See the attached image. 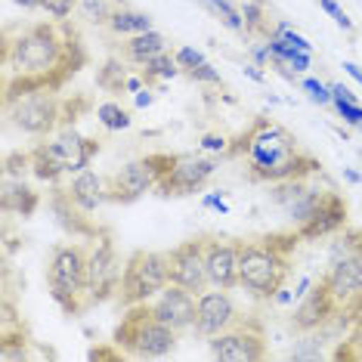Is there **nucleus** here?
I'll return each instance as SVG.
<instances>
[{
  "mask_svg": "<svg viewBox=\"0 0 362 362\" xmlns=\"http://www.w3.org/2000/svg\"><path fill=\"white\" fill-rule=\"evenodd\" d=\"M84 62V44H81L78 31L65 22L50 19L22 28L4 44V103L19 100L31 90H59Z\"/></svg>",
  "mask_w": 362,
  "mask_h": 362,
  "instance_id": "1",
  "label": "nucleus"
},
{
  "mask_svg": "<svg viewBox=\"0 0 362 362\" xmlns=\"http://www.w3.org/2000/svg\"><path fill=\"white\" fill-rule=\"evenodd\" d=\"M233 155L248 161V177L254 183H279L300 174H322V164L300 149V143L279 121L257 118L254 124L229 146Z\"/></svg>",
  "mask_w": 362,
  "mask_h": 362,
  "instance_id": "2",
  "label": "nucleus"
},
{
  "mask_svg": "<svg viewBox=\"0 0 362 362\" xmlns=\"http://www.w3.org/2000/svg\"><path fill=\"white\" fill-rule=\"evenodd\" d=\"M300 242L298 233L288 235H263L242 242L238 254V285L251 294V298L273 300L279 288H285L288 279V254Z\"/></svg>",
  "mask_w": 362,
  "mask_h": 362,
  "instance_id": "3",
  "label": "nucleus"
},
{
  "mask_svg": "<svg viewBox=\"0 0 362 362\" xmlns=\"http://www.w3.org/2000/svg\"><path fill=\"white\" fill-rule=\"evenodd\" d=\"M87 254L84 245H56L47 260V288L62 313L81 316L87 310Z\"/></svg>",
  "mask_w": 362,
  "mask_h": 362,
  "instance_id": "4",
  "label": "nucleus"
},
{
  "mask_svg": "<svg viewBox=\"0 0 362 362\" xmlns=\"http://www.w3.org/2000/svg\"><path fill=\"white\" fill-rule=\"evenodd\" d=\"M177 334L180 332L152 316L149 303H134V307H124V319L115 328V347H121L124 356L134 359H161L174 353Z\"/></svg>",
  "mask_w": 362,
  "mask_h": 362,
  "instance_id": "5",
  "label": "nucleus"
},
{
  "mask_svg": "<svg viewBox=\"0 0 362 362\" xmlns=\"http://www.w3.org/2000/svg\"><path fill=\"white\" fill-rule=\"evenodd\" d=\"M168 285H170L168 254H164V251H134L124 260L118 300H121V307L149 303L155 294H161Z\"/></svg>",
  "mask_w": 362,
  "mask_h": 362,
  "instance_id": "6",
  "label": "nucleus"
},
{
  "mask_svg": "<svg viewBox=\"0 0 362 362\" xmlns=\"http://www.w3.org/2000/svg\"><path fill=\"white\" fill-rule=\"evenodd\" d=\"M6 118L16 130L28 136H53L62 124H69L65 118V103L56 96V90H31V93L19 96L13 103H4Z\"/></svg>",
  "mask_w": 362,
  "mask_h": 362,
  "instance_id": "7",
  "label": "nucleus"
},
{
  "mask_svg": "<svg viewBox=\"0 0 362 362\" xmlns=\"http://www.w3.org/2000/svg\"><path fill=\"white\" fill-rule=\"evenodd\" d=\"M121 273H124V263L115 251L112 235L96 233V242L90 245L87 254V310L109 300L112 294H118Z\"/></svg>",
  "mask_w": 362,
  "mask_h": 362,
  "instance_id": "8",
  "label": "nucleus"
},
{
  "mask_svg": "<svg viewBox=\"0 0 362 362\" xmlns=\"http://www.w3.org/2000/svg\"><path fill=\"white\" fill-rule=\"evenodd\" d=\"M310 177L313 174H300V177H288V180H279V183H269V202L291 220L294 229L307 223L313 214H316L319 204L325 202V195L332 192V189L310 183Z\"/></svg>",
  "mask_w": 362,
  "mask_h": 362,
  "instance_id": "9",
  "label": "nucleus"
},
{
  "mask_svg": "<svg viewBox=\"0 0 362 362\" xmlns=\"http://www.w3.org/2000/svg\"><path fill=\"white\" fill-rule=\"evenodd\" d=\"M208 350L220 362H260L267 359V334L260 322H238L208 337Z\"/></svg>",
  "mask_w": 362,
  "mask_h": 362,
  "instance_id": "10",
  "label": "nucleus"
},
{
  "mask_svg": "<svg viewBox=\"0 0 362 362\" xmlns=\"http://www.w3.org/2000/svg\"><path fill=\"white\" fill-rule=\"evenodd\" d=\"M214 174H217V161L214 158H204V155H195V152H174L168 174L161 177L155 192L174 195V199H180V195H195L211 183Z\"/></svg>",
  "mask_w": 362,
  "mask_h": 362,
  "instance_id": "11",
  "label": "nucleus"
},
{
  "mask_svg": "<svg viewBox=\"0 0 362 362\" xmlns=\"http://www.w3.org/2000/svg\"><path fill=\"white\" fill-rule=\"evenodd\" d=\"M322 285L328 288L337 310H344L353 319L362 307V245L356 251L344 254L328 263V273L322 276Z\"/></svg>",
  "mask_w": 362,
  "mask_h": 362,
  "instance_id": "12",
  "label": "nucleus"
},
{
  "mask_svg": "<svg viewBox=\"0 0 362 362\" xmlns=\"http://www.w3.org/2000/svg\"><path fill=\"white\" fill-rule=\"evenodd\" d=\"M170 263V285H180L192 294H202L211 288L208 263H204V238H192L168 251Z\"/></svg>",
  "mask_w": 362,
  "mask_h": 362,
  "instance_id": "13",
  "label": "nucleus"
},
{
  "mask_svg": "<svg viewBox=\"0 0 362 362\" xmlns=\"http://www.w3.org/2000/svg\"><path fill=\"white\" fill-rule=\"evenodd\" d=\"M242 322L238 303L233 300V294L226 288H208L199 294V310H195V332L202 337H214L226 328H233Z\"/></svg>",
  "mask_w": 362,
  "mask_h": 362,
  "instance_id": "14",
  "label": "nucleus"
},
{
  "mask_svg": "<svg viewBox=\"0 0 362 362\" xmlns=\"http://www.w3.org/2000/svg\"><path fill=\"white\" fill-rule=\"evenodd\" d=\"M155 189H158V174H155L149 155H146V158L127 161L124 168L109 177V202L134 204L146 192H155Z\"/></svg>",
  "mask_w": 362,
  "mask_h": 362,
  "instance_id": "15",
  "label": "nucleus"
},
{
  "mask_svg": "<svg viewBox=\"0 0 362 362\" xmlns=\"http://www.w3.org/2000/svg\"><path fill=\"white\" fill-rule=\"evenodd\" d=\"M149 310L158 322L174 328V332H189V328H195L199 294L186 291V288H180V285H168L161 294H155L149 300Z\"/></svg>",
  "mask_w": 362,
  "mask_h": 362,
  "instance_id": "16",
  "label": "nucleus"
},
{
  "mask_svg": "<svg viewBox=\"0 0 362 362\" xmlns=\"http://www.w3.org/2000/svg\"><path fill=\"white\" fill-rule=\"evenodd\" d=\"M50 149L53 155L62 161L65 174H81V170L90 168V161H93V155H100V143L90 136H81L75 124H62L59 130L53 134L50 139Z\"/></svg>",
  "mask_w": 362,
  "mask_h": 362,
  "instance_id": "17",
  "label": "nucleus"
},
{
  "mask_svg": "<svg viewBox=\"0 0 362 362\" xmlns=\"http://www.w3.org/2000/svg\"><path fill=\"white\" fill-rule=\"evenodd\" d=\"M238 254H242V242L204 238V263L214 288H226V291L238 288Z\"/></svg>",
  "mask_w": 362,
  "mask_h": 362,
  "instance_id": "18",
  "label": "nucleus"
},
{
  "mask_svg": "<svg viewBox=\"0 0 362 362\" xmlns=\"http://www.w3.org/2000/svg\"><path fill=\"white\" fill-rule=\"evenodd\" d=\"M341 229H347V202L332 189L325 195V202L316 208V214L303 226L294 229V233L300 235V242H319V238L337 235Z\"/></svg>",
  "mask_w": 362,
  "mask_h": 362,
  "instance_id": "19",
  "label": "nucleus"
},
{
  "mask_svg": "<svg viewBox=\"0 0 362 362\" xmlns=\"http://www.w3.org/2000/svg\"><path fill=\"white\" fill-rule=\"evenodd\" d=\"M337 313V303L332 300V294H328V288L322 282H313V288L303 298L294 303V313H291V328L298 334L303 332H316V328H322L328 319H332Z\"/></svg>",
  "mask_w": 362,
  "mask_h": 362,
  "instance_id": "20",
  "label": "nucleus"
},
{
  "mask_svg": "<svg viewBox=\"0 0 362 362\" xmlns=\"http://www.w3.org/2000/svg\"><path fill=\"white\" fill-rule=\"evenodd\" d=\"M65 189H69V199L75 202L84 214H96L105 202H109V180L100 177L96 170H90V168L71 177V183Z\"/></svg>",
  "mask_w": 362,
  "mask_h": 362,
  "instance_id": "21",
  "label": "nucleus"
},
{
  "mask_svg": "<svg viewBox=\"0 0 362 362\" xmlns=\"http://www.w3.org/2000/svg\"><path fill=\"white\" fill-rule=\"evenodd\" d=\"M0 208H4V214L31 217V214L40 208V195L22 177H4V189H0Z\"/></svg>",
  "mask_w": 362,
  "mask_h": 362,
  "instance_id": "22",
  "label": "nucleus"
},
{
  "mask_svg": "<svg viewBox=\"0 0 362 362\" xmlns=\"http://www.w3.org/2000/svg\"><path fill=\"white\" fill-rule=\"evenodd\" d=\"M105 28L112 31L115 37H130V35H143V31H152L155 22L149 13L143 10H134V6L127 4H118L109 16V22H105Z\"/></svg>",
  "mask_w": 362,
  "mask_h": 362,
  "instance_id": "23",
  "label": "nucleus"
},
{
  "mask_svg": "<svg viewBox=\"0 0 362 362\" xmlns=\"http://www.w3.org/2000/svg\"><path fill=\"white\" fill-rule=\"evenodd\" d=\"M168 50V37L161 35V31H143V35H130L124 40V47H121V53H124L127 62L134 65H146L152 59V56H158Z\"/></svg>",
  "mask_w": 362,
  "mask_h": 362,
  "instance_id": "24",
  "label": "nucleus"
},
{
  "mask_svg": "<svg viewBox=\"0 0 362 362\" xmlns=\"http://www.w3.org/2000/svg\"><path fill=\"white\" fill-rule=\"evenodd\" d=\"M28 155H31V177H37L40 183L56 186L65 177V168H62V161L53 155L50 143H37Z\"/></svg>",
  "mask_w": 362,
  "mask_h": 362,
  "instance_id": "25",
  "label": "nucleus"
},
{
  "mask_svg": "<svg viewBox=\"0 0 362 362\" xmlns=\"http://www.w3.org/2000/svg\"><path fill=\"white\" fill-rule=\"evenodd\" d=\"M127 65L124 59H118V56H112V59L103 62V69L96 71V87L105 90V93H121V90H127Z\"/></svg>",
  "mask_w": 362,
  "mask_h": 362,
  "instance_id": "26",
  "label": "nucleus"
},
{
  "mask_svg": "<svg viewBox=\"0 0 362 362\" xmlns=\"http://www.w3.org/2000/svg\"><path fill=\"white\" fill-rule=\"evenodd\" d=\"M180 71H183V69H180L177 59H174V56H170L168 50L158 53V56H152V59L143 65V78H146V84H161V81L177 78Z\"/></svg>",
  "mask_w": 362,
  "mask_h": 362,
  "instance_id": "27",
  "label": "nucleus"
},
{
  "mask_svg": "<svg viewBox=\"0 0 362 362\" xmlns=\"http://www.w3.org/2000/svg\"><path fill=\"white\" fill-rule=\"evenodd\" d=\"M96 121L105 127V130H127L130 124H134V118H130V112L124 109V105L118 103H100L96 105Z\"/></svg>",
  "mask_w": 362,
  "mask_h": 362,
  "instance_id": "28",
  "label": "nucleus"
},
{
  "mask_svg": "<svg viewBox=\"0 0 362 362\" xmlns=\"http://www.w3.org/2000/svg\"><path fill=\"white\" fill-rule=\"evenodd\" d=\"M334 359H362V307L353 316V328L347 334V341H341V347L332 353Z\"/></svg>",
  "mask_w": 362,
  "mask_h": 362,
  "instance_id": "29",
  "label": "nucleus"
},
{
  "mask_svg": "<svg viewBox=\"0 0 362 362\" xmlns=\"http://www.w3.org/2000/svg\"><path fill=\"white\" fill-rule=\"evenodd\" d=\"M115 6H118V0H81L78 16L84 22H93V25H105Z\"/></svg>",
  "mask_w": 362,
  "mask_h": 362,
  "instance_id": "30",
  "label": "nucleus"
},
{
  "mask_svg": "<svg viewBox=\"0 0 362 362\" xmlns=\"http://www.w3.org/2000/svg\"><path fill=\"white\" fill-rule=\"evenodd\" d=\"M0 359H4V362H25L28 359L25 332H19V334L0 332Z\"/></svg>",
  "mask_w": 362,
  "mask_h": 362,
  "instance_id": "31",
  "label": "nucleus"
},
{
  "mask_svg": "<svg viewBox=\"0 0 362 362\" xmlns=\"http://www.w3.org/2000/svg\"><path fill=\"white\" fill-rule=\"evenodd\" d=\"M204 4L211 6L214 13L220 16V22L229 28V31H245V19H242V10L233 6L229 0H204Z\"/></svg>",
  "mask_w": 362,
  "mask_h": 362,
  "instance_id": "32",
  "label": "nucleus"
},
{
  "mask_svg": "<svg viewBox=\"0 0 362 362\" xmlns=\"http://www.w3.org/2000/svg\"><path fill=\"white\" fill-rule=\"evenodd\" d=\"M238 10H242V19H245V31H263V19H267L263 0H245Z\"/></svg>",
  "mask_w": 362,
  "mask_h": 362,
  "instance_id": "33",
  "label": "nucleus"
},
{
  "mask_svg": "<svg viewBox=\"0 0 362 362\" xmlns=\"http://www.w3.org/2000/svg\"><path fill=\"white\" fill-rule=\"evenodd\" d=\"M300 90L310 96V103L332 105V84H322V81H316V78H303L300 81Z\"/></svg>",
  "mask_w": 362,
  "mask_h": 362,
  "instance_id": "34",
  "label": "nucleus"
},
{
  "mask_svg": "<svg viewBox=\"0 0 362 362\" xmlns=\"http://www.w3.org/2000/svg\"><path fill=\"white\" fill-rule=\"evenodd\" d=\"M78 4H81V0H44V6H40V10L50 16L53 22H65L71 13H78Z\"/></svg>",
  "mask_w": 362,
  "mask_h": 362,
  "instance_id": "35",
  "label": "nucleus"
},
{
  "mask_svg": "<svg viewBox=\"0 0 362 362\" xmlns=\"http://www.w3.org/2000/svg\"><path fill=\"white\" fill-rule=\"evenodd\" d=\"M31 174V155L28 152H10L4 161V177H25Z\"/></svg>",
  "mask_w": 362,
  "mask_h": 362,
  "instance_id": "36",
  "label": "nucleus"
},
{
  "mask_svg": "<svg viewBox=\"0 0 362 362\" xmlns=\"http://www.w3.org/2000/svg\"><path fill=\"white\" fill-rule=\"evenodd\" d=\"M174 59H177V65L183 71H192V69H199L202 62H208V59H204V53L195 50V47H180V50L174 53Z\"/></svg>",
  "mask_w": 362,
  "mask_h": 362,
  "instance_id": "37",
  "label": "nucleus"
},
{
  "mask_svg": "<svg viewBox=\"0 0 362 362\" xmlns=\"http://www.w3.org/2000/svg\"><path fill=\"white\" fill-rule=\"evenodd\" d=\"M273 31H276V35H282V37L288 40V44H291V47H298V50H303V53H313V44H310V40L300 35V31H294L291 25H288V22H279V25H276Z\"/></svg>",
  "mask_w": 362,
  "mask_h": 362,
  "instance_id": "38",
  "label": "nucleus"
},
{
  "mask_svg": "<svg viewBox=\"0 0 362 362\" xmlns=\"http://www.w3.org/2000/svg\"><path fill=\"white\" fill-rule=\"evenodd\" d=\"M319 10L332 16V19H334V22H337V25H341L344 31H353V28H356V25H353V19H350V16L344 13L341 6H337V0H319Z\"/></svg>",
  "mask_w": 362,
  "mask_h": 362,
  "instance_id": "39",
  "label": "nucleus"
},
{
  "mask_svg": "<svg viewBox=\"0 0 362 362\" xmlns=\"http://www.w3.org/2000/svg\"><path fill=\"white\" fill-rule=\"evenodd\" d=\"M334 112H337V118H344V124H350V127L362 124V105L359 103H334Z\"/></svg>",
  "mask_w": 362,
  "mask_h": 362,
  "instance_id": "40",
  "label": "nucleus"
},
{
  "mask_svg": "<svg viewBox=\"0 0 362 362\" xmlns=\"http://www.w3.org/2000/svg\"><path fill=\"white\" fill-rule=\"evenodd\" d=\"M186 75H189V81H195V84H220V81H223V78H220V71L214 69L211 62H202L199 69L186 71Z\"/></svg>",
  "mask_w": 362,
  "mask_h": 362,
  "instance_id": "41",
  "label": "nucleus"
},
{
  "mask_svg": "<svg viewBox=\"0 0 362 362\" xmlns=\"http://www.w3.org/2000/svg\"><path fill=\"white\" fill-rule=\"evenodd\" d=\"M199 146L202 152H229V139L223 134H204Z\"/></svg>",
  "mask_w": 362,
  "mask_h": 362,
  "instance_id": "42",
  "label": "nucleus"
},
{
  "mask_svg": "<svg viewBox=\"0 0 362 362\" xmlns=\"http://www.w3.org/2000/svg\"><path fill=\"white\" fill-rule=\"evenodd\" d=\"M204 208H211V211H217V214H229V204H226V192H208L202 199Z\"/></svg>",
  "mask_w": 362,
  "mask_h": 362,
  "instance_id": "43",
  "label": "nucleus"
},
{
  "mask_svg": "<svg viewBox=\"0 0 362 362\" xmlns=\"http://www.w3.org/2000/svg\"><path fill=\"white\" fill-rule=\"evenodd\" d=\"M334 103H359V100L347 84H332V105Z\"/></svg>",
  "mask_w": 362,
  "mask_h": 362,
  "instance_id": "44",
  "label": "nucleus"
},
{
  "mask_svg": "<svg viewBox=\"0 0 362 362\" xmlns=\"http://www.w3.org/2000/svg\"><path fill=\"white\" fill-rule=\"evenodd\" d=\"M152 103H155V90H152V84H146V87L134 96V105H136V109H149Z\"/></svg>",
  "mask_w": 362,
  "mask_h": 362,
  "instance_id": "45",
  "label": "nucleus"
},
{
  "mask_svg": "<svg viewBox=\"0 0 362 362\" xmlns=\"http://www.w3.org/2000/svg\"><path fill=\"white\" fill-rule=\"evenodd\" d=\"M124 356V350H90V359H121Z\"/></svg>",
  "mask_w": 362,
  "mask_h": 362,
  "instance_id": "46",
  "label": "nucleus"
},
{
  "mask_svg": "<svg viewBox=\"0 0 362 362\" xmlns=\"http://www.w3.org/2000/svg\"><path fill=\"white\" fill-rule=\"evenodd\" d=\"M251 56H254V62H257L260 69H263V65H269V62H273V56H269V47H267V44L257 47V50H254Z\"/></svg>",
  "mask_w": 362,
  "mask_h": 362,
  "instance_id": "47",
  "label": "nucleus"
},
{
  "mask_svg": "<svg viewBox=\"0 0 362 362\" xmlns=\"http://www.w3.org/2000/svg\"><path fill=\"white\" fill-rule=\"evenodd\" d=\"M341 69H344V71H347V75H350V78H353V81H356V84L362 87V69H359V65H356V62L344 59V65H341Z\"/></svg>",
  "mask_w": 362,
  "mask_h": 362,
  "instance_id": "48",
  "label": "nucleus"
},
{
  "mask_svg": "<svg viewBox=\"0 0 362 362\" xmlns=\"http://www.w3.org/2000/svg\"><path fill=\"white\" fill-rule=\"evenodd\" d=\"M310 288H313V279H310V276H303L300 282H298V288H294V303H298V300L303 298V294L310 291Z\"/></svg>",
  "mask_w": 362,
  "mask_h": 362,
  "instance_id": "49",
  "label": "nucleus"
},
{
  "mask_svg": "<svg viewBox=\"0 0 362 362\" xmlns=\"http://www.w3.org/2000/svg\"><path fill=\"white\" fill-rule=\"evenodd\" d=\"M279 307H288V303H294V291H288V288H279V294L273 298Z\"/></svg>",
  "mask_w": 362,
  "mask_h": 362,
  "instance_id": "50",
  "label": "nucleus"
},
{
  "mask_svg": "<svg viewBox=\"0 0 362 362\" xmlns=\"http://www.w3.org/2000/svg\"><path fill=\"white\" fill-rule=\"evenodd\" d=\"M143 87H146V78H143V75H139V78L130 75V78H127V90H130V93H139Z\"/></svg>",
  "mask_w": 362,
  "mask_h": 362,
  "instance_id": "51",
  "label": "nucleus"
},
{
  "mask_svg": "<svg viewBox=\"0 0 362 362\" xmlns=\"http://www.w3.org/2000/svg\"><path fill=\"white\" fill-rule=\"evenodd\" d=\"M245 75H248L251 81H257V84H263V71H260L257 62H254V65H245Z\"/></svg>",
  "mask_w": 362,
  "mask_h": 362,
  "instance_id": "52",
  "label": "nucleus"
},
{
  "mask_svg": "<svg viewBox=\"0 0 362 362\" xmlns=\"http://www.w3.org/2000/svg\"><path fill=\"white\" fill-rule=\"evenodd\" d=\"M344 180H347V183H353V186H359V183H362V174H356L353 168H344Z\"/></svg>",
  "mask_w": 362,
  "mask_h": 362,
  "instance_id": "53",
  "label": "nucleus"
},
{
  "mask_svg": "<svg viewBox=\"0 0 362 362\" xmlns=\"http://www.w3.org/2000/svg\"><path fill=\"white\" fill-rule=\"evenodd\" d=\"M16 6H22V10H40L44 0H16Z\"/></svg>",
  "mask_w": 362,
  "mask_h": 362,
  "instance_id": "54",
  "label": "nucleus"
},
{
  "mask_svg": "<svg viewBox=\"0 0 362 362\" xmlns=\"http://www.w3.org/2000/svg\"><path fill=\"white\" fill-rule=\"evenodd\" d=\"M359 130H362V124H359Z\"/></svg>",
  "mask_w": 362,
  "mask_h": 362,
  "instance_id": "55",
  "label": "nucleus"
}]
</instances>
